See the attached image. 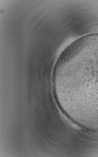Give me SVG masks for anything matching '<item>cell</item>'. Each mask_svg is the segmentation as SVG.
I'll list each match as a JSON object with an SVG mask.
<instances>
[{"mask_svg": "<svg viewBox=\"0 0 98 157\" xmlns=\"http://www.w3.org/2000/svg\"><path fill=\"white\" fill-rule=\"evenodd\" d=\"M60 82L73 106L98 115V38L78 44L65 53Z\"/></svg>", "mask_w": 98, "mask_h": 157, "instance_id": "1", "label": "cell"}]
</instances>
